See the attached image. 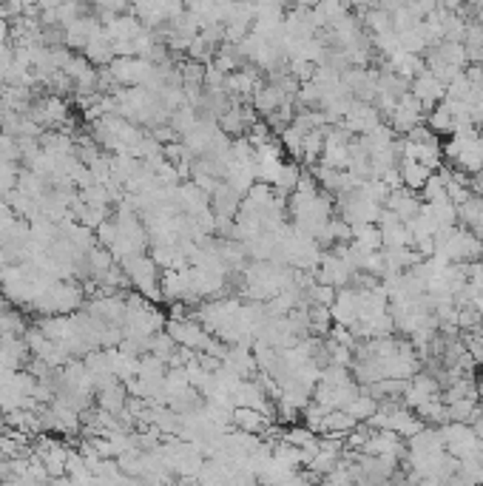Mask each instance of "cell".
Segmentation results:
<instances>
[{
	"mask_svg": "<svg viewBox=\"0 0 483 486\" xmlns=\"http://www.w3.org/2000/svg\"><path fill=\"white\" fill-rule=\"evenodd\" d=\"M234 418H237V424H239L244 433H259V430L267 427L264 415H261L259 410H253V407H239V410H234Z\"/></svg>",
	"mask_w": 483,
	"mask_h": 486,
	"instance_id": "obj_1",
	"label": "cell"
}]
</instances>
